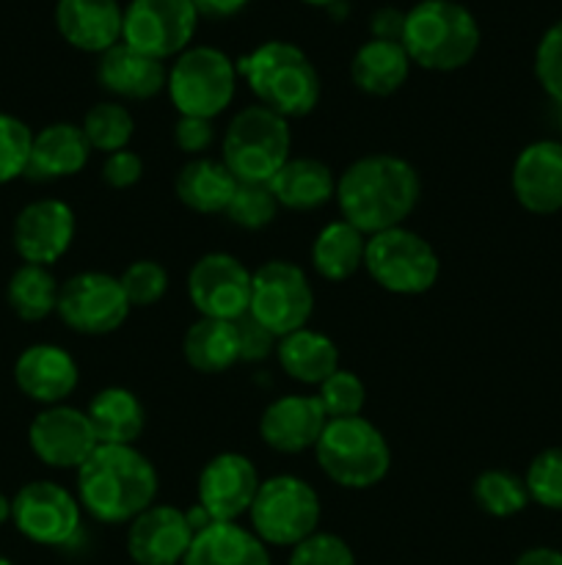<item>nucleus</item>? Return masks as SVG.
Wrapping results in <instances>:
<instances>
[{"mask_svg": "<svg viewBox=\"0 0 562 565\" xmlns=\"http://www.w3.org/2000/svg\"><path fill=\"white\" fill-rule=\"evenodd\" d=\"M419 174L408 160L395 154H367L358 158L336 180V204L342 221L364 235L402 226L419 202Z\"/></svg>", "mask_w": 562, "mask_h": 565, "instance_id": "f257e3e1", "label": "nucleus"}, {"mask_svg": "<svg viewBox=\"0 0 562 565\" xmlns=\"http://www.w3.org/2000/svg\"><path fill=\"white\" fill-rule=\"evenodd\" d=\"M77 497L97 522H132L154 505L158 469L132 445H99L77 469Z\"/></svg>", "mask_w": 562, "mask_h": 565, "instance_id": "f03ea898", "label": "nucleus"}, {"mask_svg": "<svg viewBox=\"0 0 562 565\" xmlns=\"http://www.w3.org/2000/svg\"><path fill=\"white\" fill-rule=\"evenodd\" d=\"M237 72L246 77L259 105L284 119L309 116L323 94L320 75L309 55L290 42L259 44L253 53L237 61Z\"/></svg>", "mask_w": 562, "mask_h": 565, "instance_id": "7ed1b4c3", "label": "nucleus"}, {"mask_svg": "<svg viewBox=\"0 0 562 565\" xmlns=\"http://www.w3.org/2000/svg\"><path fill=\"white\" fill-rule=\"evenodd\" d=\"M402 47L422 70L455 72L477 55L479 25L455 0H422L406 11Z\"/></svg>", "mask_w": 562, "mask_h": 565, "instance_id": "20e7f679", "label": "nucleus"}, {"mask_svg": "<svg viewBox=\"0 0 562 565\" xmlns=\"http://www.w3.org/2000/svg\"><path fill=\"white\" fill-rule=\"evenodd\" d=\"M314 452L325 478L342 489H372L391 469L389 441L364 417L328 419Z\"/></svg>", "mask_w": 562, "mask_h": 565, "instance_id": "39448f33", "label": "nucleus"}, {"mask_svg": "<svg viewBox=\"0 0 562 565\" xmlns=\"http://www.w3.org/2000/svg\"><path fill=\"white\" fill-rule=\"evenodd\" d=\"M290 125L264 105H248L224 132V163L237 182H270L290 160Z\"/></svg>", "mask_w": 562, "mask_h": 565, "instance_id": "423d86ee", "label": "nucleus"}, {"mask_svg": "<svg viewBox=\"0 0 562 565\" xmlns=\"http://www.w3.org/2000/svg\"><path fill=\"white\" fill-rule=\"evenodd\" d=\"M320 513V497L306 480L295 475H275L259 486L248 516L262 544L295 550L301 541L317 533Z\"/></svg>", "mask_w": 562, "mask_h": 565, "instance_id": "0eeeda50", "label": "nucleus"}, {"mask_svg": "<svg viewBox=\"0 0 562 565\" xmlns=\"http://www.w3.org/2000/svg\"><path fill=\"white\" fill-rule=\"evenodd\" d=\"M165 88L180 116L215 119L235 99L237 66L224 50L187 47L176 55Z\"/></svg>", "mask_w": 562, "mask_h": 565, "instance_id": "6e6552de", "label": "nucleus"}, {"mask_svg": "<svg viewBox=\"0 0 562 565\" xmlns=\"http://www.w3.org/2000/svg\"><path fill=\"white\" fill-rule=\"evenodd\" d=\"M364 268L369 270L375 285L395 296H422L439 281L441 274L435 248L406 226L369 237Z\"/></svg>", "mask_w": 562, "mask_h": 565, "instance_id": "1a4fd4ad", "label": "nucleus"}, {"mask_svg": "<svg viewBox=\"0 0 562 565\" xmlns=\"http://www.w3.org/2000/svg\"><path fill=\"white\" fill-rule=\"evenodd\" d=\"M312 312L314 292L303 268L287 259H270L262 268L253 270L248 315L273 331L279 340L292 331L306 329Z\"/></svg>", "mask_w": 562, "mask_h": 565, "instance_id": "9d476101", "label": "nucleus"}, {"mask_svg": "<svg viewBox=\"0 0 562 565\" xmlns=\"http://www.w3.org/2000/svg\"><path fill=\"white\" fill-rule=\"evenodd\" d=\"M198 11L191 0H132L125 9L121 42L149 58L182 55L193 42Z\"/></svg>", "mask_w": 562, "mask_h": 565, "instance_id": "9b49d317", "label": "nucleus"}, {"mask_svg": "<svg viewBox=\"0 0 562 565\" xmlns=\"http://www.w3.org/2000/svg\"><path fill=\"white\" fill-rule=\"evenodd\" d=\"M55 312L77 334L102 337L125 323L130 301L116 276L86 270L61 285Z\"/></svg>", "mask_w": 562, "mask_h": 565, "instance_id": "f8f14e48", "label": "nucleus"}, {"mask_svg": "<svg viewBox=\"0 0 562 565\" xmlns=\"http://www.w3.org/2000/svg\"><path fill=\"white\" fill-rule=\"evenodd\" d=\"M11 519L33 544L66 546L80 533V502L53 480H33L11 500Z\"/></svg>", "mask_w": 562, "mask_h": 565, "instance_id": "ddd939ff", "label": "nucleus"}, {"mask_svg": "<svg viewBox=\"0 0 562 565\" xmlns=\"http://www.w3.org/2000/svg\"><path fill=\"white\" fill-rule=\"evenodd\" d=\"M251 279V270L231 254H204L187 274V296L202 318L235 323L248 315Z\"/></svg>", "mask_w": 562, "mask_h": 565, "instance_id": "4468645a", "label": "nucleus"}, {"mask_svg": "<svg viewBox=\"0 0 562 565\" xmlns=\"http://www.w3.org/2000/svg\"><path fill=\"white\" fill-rule=\"evenodd\" d=\"M33 456L53 469H80L99 447L86 412L72 406H50L28 428Z\"/></svg>", "mask_w": 562, "mask_h": 565, "instance_id": "2eb2a0df", "label": "nucleus"}, {"mask_svg": "<svg viewBox=\"0 0 562 565\" xmlns=\"http://www.w3.org/2000/svg\"><path fill=\"white\" fill-rule=\"evenodd\" d=\"M259 486L257 467L246 456L220 452L198 475V505L213 522H237L251 511Z\"/></svg>", "mask_w": 562, "mask_h": 565, "instance_id": "dca6fc26", "label": "nucleus"}, {"mask_svg": "<svg viewBox=\"0 0 562 565\" xmlns=\"http://www.w3.org/2000/svg\"><path fill=\"white\" fill-rule=\"evenodd\" d=\"M75 241V213L61 199H39L14 221V248L28 265H53Z\"/></svg>", "mask_w": 562, "mask_h": 565, "instance_id": "f3484780", "label": "nucleus"}, {"mask_svg": "<svg viewBox=\"0 0 562 565\" xmlns=\"http://www.w3.org/2000/svg\"><path fill=\"white\" fill-rule=\"evenodd\" d=\"M193 544V527L185 511L152 505L136 516L127 530V552L138 565H176Z\"/></svg>", "mask_w": 562, "mask_h": 565, "instance_id": "a211bd4d", "label": "nucleus"}, {"mask_svg": "<svg viewBox=\"0 0 562 565\" xmlns=\"http://www.w3.org/2000/svg\"><path fill=\"white\" fill-rule=\"evenodd\" d=\"M512 193L534 215L562 210V141H534L512 163Z\"/></svg>", "mask_w": 562, "mask_h": 565, "instance_id": "6ab92c4d", "label": "nucleus"}, {"mask_svg": "<svg viewBox=\"0 0 562 565\" xmlns=\"http://www.w3.org/2000/svg\"><path fill=\"white\" fill-rule=\"evenodd\" d=\"M328 417L317 397L290 395L270 403L259 419V436L264 445L284 456H298L320 441Z\"/></svg>", "mask_w": 562, "mask_h": 565, "instance_id": "aec40b11", "label": "nucleus"}, {"mask_svg": "<svg viewBox=\"0 0 562 565\" xmlns=\"http://www.w3.org/2000/svg\"><path fill=\"white\" fill-rule=\"evenodd\" d=\"M125 9L116 0H58L55 28L77 50L99 53L121 42Z\"/></svg>", "mask_w": 562, "mask_h": 565, "instance_id": "412c9836", "label": "nucleus"}, {"mask_svg": "<svg viewBox=\"0 0 562 565\" xmlns=\"http://www.w3.org/2000/svg\"><path fill=\"white\" fill-rule=\"evenodd\" d=\"M77 362L58 345H31L14 364V381L22 395L44 406H61L75 392Z\"/></svg>", "mask_w": 562, "mask_h": 565, "instance_id": "4be33fe9", "label": "nucleus"}, {"mask_svg": "<svg viewBox=\"0 0 562 565\" xmlns=\"http://www.w3.org/2000/svg\"><path fill=\"white\" fill-rule=\"evenodd\" d=\"M97 83L121 99H152L169 86V70L163 61L149 58L119 42L99 55Z\"/></svg>", "mask_w": 562, "mask_h": 565, "instance_id": "5701e85b", "label": "nucleus"}, {"mask_svg": "<svg viewBox=\"0 0 562 565\" xmlns=\"http://www.w3.org/2000/svg\"><path fill=\"white\" fill-rule=\"evenodd\" d=\"M91 143H88L83 127L69 121H55L33 136L31 158H28L25 177L33 182L64 180L86 169Z\"/></svg>", "mask_w": 562, "mask_h": 565, "instance_id": "b1692460", "label": "nucleus"}, {"mask_svg": "<svg viewBox=\"0 0 562 565\" xmlns=\"http://www.w3.org/2000/svg\"><path fill=\"white\" fill-rule=\"evenodd\" d=\"M182 565H270V555L251 530L237 522H213L193 535Z\"/></svg>", "mask_w": 562, "mask_h": 565, "instance_id": "393cba45", "label": "nucleus"}, {"mask_svg": "<svg viewBox=\"0 0 562 565\" xmlns=\"http://www.w3.org/2000/svg\"><path fill=\"white\" fill-rule=\"evenodd\" d=\"M411 75V58L400 42L369 39L350 61V77L358 92L369 97H389Z\"/></svg>", "mask_w": 562, "mask_h": 565, "instance_id": "a878e982", "label": "nucleus"}, {"mask_svg": "<svg viewBox=\"0 0 562 565\" xmlns=\"http://www.w3.org/2000/svg\"><path fill=\"white\" fill-rule=\"evenodd\" d=\"M268 185L275 202L287 210H317L336 196L334 174L314 158H290Z\"/></svg>", "mask_w": 562, "mask_h": 565, "instance_id": "bb28decb", "label": "nucleus"}, {"mask_svg": "<svg viewBox=\"0 0 562 565\" xmlns=\"http://www.w3.org/2000/svg\"><path fill=\"white\" fill-rule=\"evenodd\" d=\"M176 196L193 213H226L231 196H235L237 180L224 160L213 158H193L191 163L182 166L176 174Z\"/></svg>", "mask_w": 562, "mask_h": 565, "instance_id": "cd10ccee", "label": "nucleus"}, {"mask_svg": "<svg viewBox=\"0 0 562 565\" xmlns=\"http://www.w3.org/2000/svg\"><path fill=\"white\" fill-rule=\"evenodd\" d=\"M88 419L99 445H136L147 428L143 403L121 386L97 392L88 403Z\"/></svg>", "mask_w": 562, "mask_h": 565, "instance_id": "c85d7f7f", "label": "nucleus"}, {"mask_svg": "<svg viewBox=\"0 0 562 565\" xmlns=\"http://www.w3.org/2000/svg\"><path fill=\"white\" fill-rule=\"evenodd\" d=\"M275 353H279L284 373L290 379L301 381V384L320 386L328 375L339 370V351H336L334 342L312 329H301L281 337Z\"/></svg>", "mask_w": 562, "mask_h": 565, "instance_id": "c756f323", "label": "nucleus"}, {"mask_svg": "<svg viewBox=\"0 0 562 565\" xmlns=\"http://www.w3.org/2000/svg\"><path fill=\"white\" fill-rule=\"evenodd\" d=\"M182 353H185V362L191 364L196 373H226L231 364L240 362V340H237L235 323L213 318L196 320V323L185 331Z\"/></svg>", "mask_w": 562, "mask_h": 565, "instance_id": "7c9ffc66", "label": "nucleus"}, {"mask_svg": "<svg viewBox=\"0 0 562 565\" xmlns=\"http://www.w3.org/2000/svg\"><path fill=\"white\" fill-rule=\"evenodd\" d=\"M367 235L347 221H331L312 243V265L323 279L345 281L364 265Z\"/></svg>", "mask_w": 562, "mask_h": 565, "instance_id": "2f4dec72", "label": "nucleus"}, {"mask_svg": "<svg viewBox=\"0 0 562 565\" xmlns=\"http://www.w3.org/2000/svg\"><path fill=\"white\" fill-rule=\"evenodd\" d=\"M58 292L61 285L44 265L25 263L9 279L6 296H9V307L14 309L17 318L28 320V323H36V320H44L47 315L55 312V307H58Z\"/></svg>", "mask_w": 562, "mask_h": 565, "instance_id": "473e14b6", "label": "nucleus"}, {"mask_svg": "<svg viewBox=\"0 0 562 565\" xmlns=\"http://www.w3.org/2000/svg\"><path fill=\"white\" fill-rule=\"evenodd\" d=\"M474 502L479 511L496 519H510L529 505V491L523 478L507 472V469H488L474 480Z\"/></svg>", "mask_w": 562, "mask_h": 565, "instance_id": "72a5a7b5", "label": "nucleus"}, {"mask_svg": "<svg viewBox=\"0 0 562 565\" xmlns=\"http://www.w3.org/2000/svg\"><path fill=\"white\" fill-rule=\"evenodd\" d=\"M83 132L97 152H121L136 132L132 114L119 103H97L83 119Z\"/></svg>", "mask_w": 562, "mask_h": 565, "instance_id": "f704fd0d", "label": "nucleus"}, {"mask_svg": "<svg viewBox=\"0 0 562 565\" xmlns=\"http://www.w3.org/2000/svg\"><path fill=\"white\" fill-rule=\"evenodd\" d=\"M279 207L281 204L275 202L268 182H237L235 196H231L229 207H226V218L231 224L242 226V230L257 232L273 224Z\"/></svg>", "mask_w": 562, "mask_h": 565, "instance_id": "c9c22d12", "label": "nucleus"}, {"mask_svg": "<svg viewBox=\"0 0 562 565\" xmlns=\"http://www.w3.org/2000/svg\"><path fill=\"white\" fill-rule=\"evenodd\" d=\"M323 406L325 417L328 419H347V417H361V408L367 403V390H364L361 379L350 370H336L334 375L320 384V392L314 395Z\"/></svg>", "mask_w": 562, "mask_h": 565, "instance_id": "e433bc0d", "label": "nucleus"}, {"mask_svg": "<svg viewBox=\"0 0 562 565\" xmlns=\"http://www.w3.org/2000/svg\"><path fill=\"white\" fill-rule=\"evenodd\" d=\"M523 483H527L529 500L543 505L545 511H562V447L538 452L529 463Z\"/></svg>", "mask_w": 562, "mask_h": 565, "instance_id": "4c0bfd02", "label": "nucleus"}, {"mask_svg": "<svg viewBox=\"0 0 562 565\" xmlns=\"http://www.w3.org/2000/svg\"><path fill=\"white\" fill-rule=\"evenodd\" d=\"M33 132L22 119L0 114V185L25 174L31 158Z\"/></svg>", "mask_w": 562, "mask_h": 565, "instance_id": "58836bf2", "label": "nucleus"}, {"mask_svg": "<svg viewBox=\"0 0 562 565\" xmlns=\"http://www.w3.org/2000/svg\"><path fill=\"white\" fill-rule=\"evenodd\" d=\"M130 307H152L169 290V270L154 259H138L119 276Z\"/></svg>", "mask_w": 562, "mask_h": 565, "instance_id": "ea45409f", "label": "nucleus"}, {"mask_svg": "<svg viewBox=\"0 0 562 565\" xmlns=\"http://www.w3.org/2000/svg\"><path fill=\"white\" fill-rule=\"evenodd\" d=\"M534 75L551 99L562 103V20L554 22L534 50Z\"/></svg>", "mask_w": 562, "mask_h": 565, "instance_id": "a19ab883", "label": "nucleus"}, {"mask_svg": "<svg viewBox=\"0 0 562 565\" xmlns=\"http://www.w3.org/2000/svg\"><path fill=\"white\" fill-rule=\"evenodd\" d=\"M290 565H356V557L339 535L314 533L292 550Z\"/></svg>", "mask_w": 562, "mask_h": 565, "instance_id": "79ce46f5", "label": "nucleus"}, {"mask_svg": "<svg viewBox=\"0 0 562 565\" xmlns=\"http://www.w3.org/2000/svg\"><path fill=\"white\" fill-rule=\"evenodd\" d=\"M237 340H240V359L242 362H262L270 353L279 348V337L273 331L264 329L259 320H253L251 315H242L240 320H235Z\"/></svg>", "mask_w": 562, "mask_h": 565, "instance_id": "37998d69", "label": "nucleus"}, {"mask_svg": "<svg viewBox=\"0 0 562 565\" xmlns=\"http://www.w3.org/2000/svg\"><path fill=\"white\" fill-rule=\"evenodd\" d=\"M176 147L185 154L202 158L209 147L215 143V127L213 119H198V116H180L174 127Z\"/></svg>", "mask_w": 562, "mask_h": 565, "instance_id": "c03bdc74", "label": "nucleus"}, {"mask_svg": "<svg viewBox=\"0 0 562 565\" xmlns=\"http://www.w3.org/2000/svg\"><path fill=\"white\" fill-rule=\"evenodd\" d=\"M143 177V160L141 154L130 152V149H121V152L108 154L102 166V180L108 182L116 191H125L132 188Z\"/></svg>", "mask_w": 562, "mask_h": 565, "instance_id": "a18cd8bd", "label": "nucleus"}, {"mask_svg": "<svg viewBox=\"0 0 562 565\" xmlns=\"http://www.w3.org/2000/svg\"><path fill=\"white\" fill-rule=\"evenodd\" d=\"M369 28H372V39H386V42H400L402 44V28H406V14L391 6L375 11L372 20H369Z\"/></svg>", "mask_w": 562, "mask_h": 565, "instance_id": "49530a36", "label": "nucleus"}, {"mask_svg": "<svg viewBox=\"0 0 562 565\" xmlns=\"http://www.w3.org/2000/svg\"><path fill=\"white\" fill-rule=\"evenodd\" d=\"M196 6L198 17H213V20H224V17L237 14V11L246 9L251 0H191Z\"/></svg>", "mask_w": 562, "mask_h": 565, "instance_id": "de8ad7c7", "label": "nucleus"}, {"mask_svg": "<svg viewBox=\"0 0 562 565\" xmlns=\"http://www.w3.org/2000/svg\"><path fill=\"white\" fill-rule=\"evenodd\" d=\"M516 565H562V552L549 550V546H534L518 557Z\"/></svg>", "mask_w": 562, "mask_h": 565, "instance_id": "09e8293b", "label": "nucleus"}, {"mask_svg": "<svg viewBox=\"0 0 562 565\" xmlns=\"http://www.w3.org/2000/svg\"><path fill=\"white\" fill-rule=\"evenodd\" d=\"M11 519V500H6L3 494H0V524H6Z\"/></svg>", "mask_w": 562, "mask_h": 565, "instance_id": "8fccbe9b", "label": "nucleus"}, {"mask_svg": "<svg viewBox=\"0 0 562 565\" xmlns=\"http://www.w3.org/2000/svg\"><path fill=\"white\" fill-rule=\"evenodd\" d=\"M301 3L317 6V9H334V6H339L342 0H301Z\"/></svg>", "mask_w": 562, "mask_h": 565, "instance_id": "3c124183", "label": "nucleus"}, {"mask_svg": "<svg viewBox=\"0 0 562 565\" xmlns=\"http://www.w3.org/2000/svg\"><path fill=\"white\" fill-rule=\"evenodd\" d=\"M0 565H14L11 561H6V557H0Z\"/></svg>", "mask_w": 562, "mask_h": 565, "instance_id": "603ef678", "label": "nucleus"}, {"mask_svg": "<svg viewBox=\"0 0 562 565\" xmlns=\"http://www.w3.org/2000/svg\"><path fill=\"white\" fill-rule=\"evenodd\" d=\"M560 130H562V116H560Z\"/></svg>", "mask_w": 562, "mask_h": 565, "instance_id": "864d4df0", "label": "nucleus"}]
</instances>
